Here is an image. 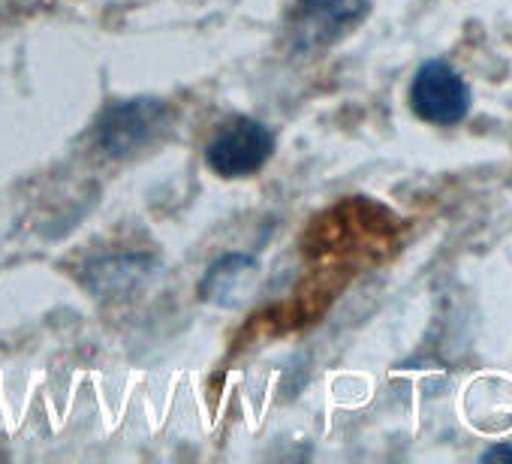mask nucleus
I'll use <instances>...</instances> for the list:
<instances>
[{"mask_svg":"<svg viewBox=\"0 0 512 464\" xmlns=\"http://www.w3.org/2000/svg\"><path fill=\"white\" fill-rule=\"evenodd\" d=\"M275 154V133L250 115L226 121L205 145V163L220 178H250Z\"/></svg>","mask_w":512,"mask_h":464,"instance_id":"f257e3e1","label":"nucleus"},{"mask_svg":"<svg viewBox=\"0 0 512 464\" xmlns=\"http://www.w3.org/2000/svg\"><path fill=\"white\" fill-rule=\"evenodd\" d=\"M169 121V103L160 97H130L109 103L97 118V145L109 157H130L154 142Z\"/></svg>","mask_w":512,"mask_h":464,"instance_id":"f03ea898","label":"nucleus"},{"mask_svg":"<svg viewBox=\"0 0 512 464\" xmlns=\"http://www.w3.org/2000/svg\"><path fill=\"white\" fill-rule=\"evenodd\" d=\"M410 109L419 121H428L434 127L461 124L470 109V88L452 64L431 58L413 76Z\"/></svg>","mask_w":512,"mask_h":464,"instance_id":"7ed1b4c3","label":"nucleus"},{"mask_svg":"<svg viewBox=\"0 0 512 464\" xmlns=\"http://www.w3.org/2000/svg\"><path fill=\"white\" fill-rule=\"evenodd\" d=\"M371 0H296V25L314 43H329L347 28L359 25Z\"/></svg>","mask_w":512,"mask_h":464,"instance_id":"20e7f679","label":"nucleus"},{"mask_svg":"<svg viewBox=\"0 0 512 464\" xmlns=\"http://www.w3.org/2000/svg\"><path fill=\"white\" fill-rule=\"evenodd\" d=\"M256 278V260L250 254H223L208 266V272L199 281V299L202 302H217V305H232V296L241 293L247 281Z\"/></svg>","mask_w":512,"mask_h":464,"instance_id":"39448f33","label":"nucleus"},{"mask_svg":"<svg viewBox=\"0 0 512 464\" xmlns=\"http://www.w3.org/2000/svg\"><path fill=\"white\" fill-rule=\"evenodd\" d=\"M151 269V260L145 254H130V257H112V260H100L94 266H88L85 284L97 293V296H127L139 281H145Z\"/></svg>","mask_w":512,"mask_h":464,"instance_id":"423d86ee","label":"nucleus"},{"mask_svg":"<svg viewBox=\"0 0 512 464\" xmlns=\"http://www.w3.org/2000/svg\"><path fill=\"white\" fill-rule=\"evenodd\" d=\"M482 461H512V446L509 443L491 446V449L482 452Z\"/></svg>","mask_w":512,"mask_h":464,"instance_id":"0eeeda50","label":"nucleus"}]
</instances>
